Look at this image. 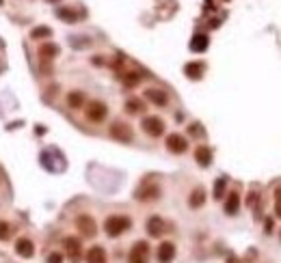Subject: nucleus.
Listing matches in <instances>:
<instances>
[{
	"label": "nucleus",
	"mask_w": 281,
	"mask_h": 263,
	"mask_svg": "<svg viewBox=\"0 0 281 263\" xmlns=\"http://www.w3.org/2000/svg\"><path fill=\"white\" fill-rule=\"evenodd\" d=\"M108 134H111V138H115L117 142H132V138H134L132 128H130L128 123H123V121L112 123L111 130H108Z\"/></svg>",
	"instance_id": "obj_6"
},
{
	"label": "nucleus",
	"mask_w": 281,
	"mask_h": 263,
	"mask_svg": "<svg viewBox=\"0 0 281 263\" xmlns=\"http://www.w3.org/2000/svg\"><path fill=\"white\" fill-rule=\"evenodd\" d=\"M191 134H193V136H201V134H203V132H201V125H199V123H193V125H191Z\"/></svg>",
	"instance_id": "obj_29"
},
{
	"label": "nucleus",
	"mask_w": 281,
	"mask_h": 263,
	"mask_svg": "<svg viewBox=\"0 0 281 263\" xmlns=\"http://www.w3.org/2000/svg\"><path fill=\"white\" fill-rule=\"evenodd\" d=\"M145 97H147L154 106H167V104H169V97H167V93L162 89H147L145 91Z\"/></svg>",
	"instance_id": "obj_15"
},
{
	"label": "nucleus",
	"mask_w": 281,
	"mask_h": 263,
	"mask_svg": "<svg viewBox=\"0 0 281 263\" xmlns=\"http://www.w3.org/2000/svg\"><path fill=\"white\" fill-rule=\"evenodd\" d=\"M143 110H145V104L140 102V100H134V97H130V100L126 102V112L139 114V112H143Z\"/></svg>",
	"instance_id": "obj_22"
},
{
	"label": "nucleus",
	"mask_w": 281,
	"mask_h": 263,
	"mask_svg": "<svg viewBox=\"0 0 281 263\" xmlns=\"http://www.w3.org/2000/svg\"><path fill=\"white\" fill-rule=\"evenodd\" d=\"M264 229H266V233H273V229H275V222H273V220H270V218H268V220H266V224H264Z\"/></svg>",
	"instance_id": "obj_30"
},
{
	"label": "nucleus",
	"mask_w": 281,
	"mask_h": 263,
	"mask_svg": "<svg viewBox=\"0 0 281 263\" xmlns=\"http://www.w3.org/2000/svg\"><path fill=\"white\" fill-rule=\"evenodd\" d=\"M195 160H197L199 166H210V162H212V149L205 145H199L195 149Z\"/></svg>",
	"instance_id": "obj_16"
},
{
	"label": "nucleus",
	"mask_w": 281,
	"mask_h": 263,
	"mask_svg": "<svg viewBox=\"0 0 281 263\" xmlns=\"http://www.w3.org/2000/svg\"><path fill=\"white\" fill-rule=\"evenodd\" d=\"M58 56V46L52 41H43L39 46V58L41 61H52V58Z\"/></svg>",
	"instance_id": "obj_14"
},
{
	"label": "nucleus",
	"mask_w": 281,
	"mask_h": 263,
	"mask_svg": "<svg viewBox=\"0 0 281 263\" xmlns=\"http://www.w3.org/2000/svg\"><path fill=\"white\" fill-rule=\"evenodd\" d=\"M165 145H167V149H169L171 153H177V156L188 149V140L184 138L182 134H169V136H167Z\"/></svg>",
	"instance_id": "obj_9"
},
{
	"label": "nucleus",
	"mask_w": 281,
	"mask_h": 263,
	"mask_svg": "<svg viewBox=\"0 0 281 263\" xmlns=\"http://www.w3.org/2000/svg\"><path fill=\"white\" fill-rule=\"evenodd\" d=\"M50 2H58V0H50Z\"/></svg>",
	"instance_id": "obj_34"
},
{
	"label": "nucleus",
	"mask_w": 281,
	"mask_h": 263,
	"mask_svg": "<svg viewBox=\"0 0 281 263\" xmlns=\"http://www.w3.org/2000/svg\"><path fill=\"white\" fill-rule=\"evenodd\" d=\"M76 229L83 233V237H95V233H97V224L89 213H80L76 218Z\"/></svg>",
	"instance_id": "obj_7"
},
{
	"label": "nucleus",
	"mask_w": 281,
	"mask_h": 263,
	"mask_svg": "<svg viewBox=\"0 0 281 263\" xmlns=\"http://www.w3.org/2000/svg\"><path fill=\"white\" fill-rule=\"evenodd\" d=\"M15 253H18V257H22V259H30V257L35 255V244L26 237H20L18 242H15Z\"/></svg>",
	"instance_id": "obj_12"
},
{
	"label": "nucleus",
	"mask_w": 281,
	"mask_h": 263,
	"mask_svg": "<svg viewBox=\"0 0 281 263\" xmlns=\"http://www.w3.org/2000/svg\"><path fill=\"white\" fill-rule=\"evenodd\" d=\"M56 15L65 22H76V13L74 11H69V9H56Z\"/></svg>",
	"instance_id": "obj_27"
},
{
	"label": "nucleus",
	"mask_w": 281,
	"mask_h": 263,
	"mask_svg": "<svg viewBox=\"0 0 281 263\" xmlns=\"http://www.w3.org/2000/svg\"><path fill=\"white\" fill-rule=\"evenodd\" d=\"M227 263H240V261H236V259H229V261H227Z\"/></svg>",
	"instance_id": "obj_33"
},
{
	"label": "nucleus",
	"mask_w": 281,
	"mask_h": 263,
	"mask_svg": "<svg viewBox=\"0 0 281 263\" xmlns=\"http://www.w3.org/2000/svg\"><path fill=\"white\" fill-rule=\"evenodd\" d=\"M63 248H65V255H67V259L72 263H80L83 259V244H80L78 237H65L63 239Z\"/></svg>",
	"instance_id": "obj_5"
},
{
	"label": "nucleus",
	"mask_w": 281,
	"mask_h": 263,
	"mask_svg": "<svg viewBox=\"0 0 281 263\" xmlns=\"http://www.w3.org/2000/svg\"><path fill=\"white\" fill-rule=\"evenodd\" d=\"M208 46H210L208 35H195L193 41H191V50L193 52H205L208 50Z\"/></svg>",
	"instance_id": "obj_20"
},
{
	"label": "nucleus",
	"mask_w": 281,
	"mask_h": 263,
	"mask_svg": "<svg viewBox=\"0 0 281 263\" xmlns=\"http://www.w3.org/2000/svg\"><path fill=\"white\" fill-rule=\"evenodd\" d=\"M86 119H89L91 123H102L106 119V114H108V108H106V104L104 102H100V100H93V102H89L86 104Z\"/></svg>",
	"instance_id": "obj_3"
},
{
	"label": "nucleus",
	"mask_w": 281,
	"mask_h": 263,
	"mask_svg": "<svg viewBox=\"0 0 281 263\" xmlns=\"http://www.w3.org/2000/svg\"><path fill=\"white\" fill-rule=\"evenodd\" d=\"M225 213L227 216H236L238 210H240V194L238 192H229L227 194V199H225Z\"/></svg>",
	"instance_id": "obj_17"
},
{
	"label": "nucleus",
	"mask_w": 281,
	"mask_h": 263,
	"mask_svg": "<svg viewBox=\"0 0 281 263\" xmlns=\"http://www.w3.org/2000/svg\"><path fill=\"white\" fill-rule=\"evenodd\" d=\"M175 244L173 242H162L160 246H158V263H171L173 259H175Z\"/></svg>",
	"instance_id": "obj_10"
},
{
	"label": "nucleus",
	"mask_w": 281,
	"mask_h": 263,
	"mask_svg": "<svg viewBox=\"0 0 281 263\" xmlns=\"http://www.w3.org/2000/svg\"><path fill=\"white\" fill-rule=\"evenodd\" d=\"M225 188H227V179L225 177L216 179V184H214V199L216 201H221L225 196Z\"/></svg>",
	"instance_id": "obj_24"
},
{
	"label": "nucleus",
	"mask_w": 281,
	"mask_h": 263,
	"mask_svg": "<svg viewBox=\"0 0 281 263\" xmlns=\"http://www.w3.org/2000/svg\"><path fill=\"white\" fill-rule=\"evenodd\" d=\"M130 227H132V220H130L128 216H123V213L108 216L104 220V231H106L108 237H119V235L130 231Z\"/></svg>",
	"instance_id": "obj_1"
},
{
	"label": "nucleus",
	"mask_w": 281,
	"mask_h": 263,
	"mask_svg": "<svg viewBox=\"0 0 281 263\" xmlns=\"http://www.w3.org/2000/svg\"><path fill=\"white\" fill-rule=\"evenodd\" d=\"M137 199L143 201V203L160 199V185H158V184H151V182L143 184V185H140V188L137 190Z\"/></svg>",
	"instance_id": "obj_8"
},
{
	"label": "nucleus",
	"mask_w": 281,
	"mask_h": 263,
	"mask_svg": "<svg viewBox=\"0 0 281 263\" xmlns=\"http://www.w3.org/2000/svg\"><path fill=\"white\" fill-rule=\"evenodd\" d=\"M84 261L86 263H108L104 246H91V248L86 250V255H84Z\"/></svg>",
	"instance_id": "obj_11"
},
{
	"label": "nucleus",
	"mask_w": 281,
	"mask_h": 263,
	"mask_svg": "<svg viewBox=\"0 0 281 263\" xmlns=\"http://www.w3.org/2000/svg\"><path fill=\"white\" fill-rule=\"evenodd\" d=\"M205 203V190L203 188H195L191 196H188V205L193 207V210H197V207H201Z\"/></svg>",
	"instance_id": "obj_19"
},
{
	"label": "nucleus",
	"mask_w": 281,
	"mask_h": 263,
	"mask_svg": "<svg viewBox=\"0 0 281 263\" xmlns=\"http://www.w3.org/2000/svg\"><path fill=\"white\" fill-rule=\"evenodd\" d=\"M48 263H63V255L61 253H50L48 255Z\"/></svg>",
	"instance_id": "obj_28"
},
{
	"label": "nucleus",
	"mask_w": 281,
	"mask_h": 263,
	"mask_svg": "<svg viewBox=\"0 0 281 263\" xmlns=\"http://www.w3.org/2000/svg\"><path fill=\"white\" fill-rule=\"evenodd\" d=\"M84 104V93L83 91H72L67 95V106L72 108V110H78V108H83Z\"/></svg>",
	"instance_id": "obj_21"
},
{
	"label": "nucleus",
	"mask_w": 281,
	"mask_h": 263,
	"mask_svg": "<svg viewBox=\"0 0 281 263\" xmlns=\"http://www.w3.org/2000/svg\"><path fill=\"white\" fill-rule=\"evenodd\" d=\"M9 237H11V224L0 220V242H7Z\"/></svg>",
	"instance_id": "obj_26"
},
{
	"label": "nucleus",
	"mask_w": 281,
	"mask_h": 263,
	"mask_svg": "<svg viewBox=\"0 0 281 263\" xmlns=\"http://www.w3.org/2000/svg\"><path fill=\"white\" fill-rule=\"evenodd\" d=\"M275 213L281 218V203H275Z\"/></svg>",
	"instance_id": "obj_32"
},
{
	"label": "nucleus",
	"mask_w": 281,
	"mask_h": 263,
	"mask_svg": "<svg viewBox=\"0 0 281 263\" xmlns=\"http://www.w3.org/2000/svg\"><path fill=\"white\" fill-rule=\"evenodd\" d=\"M140 128H143V132L147 136H151V138H158V136L165 134V121H162L160 117H156V114H151V117H143Z\"/></svg>",
	"instance_id": "obj_2"
},
{
	"label": "nucleus",
	"mask_w": 281,
	"mask_h": 263,
	"mask_svg": "<svg viewBox=\"0 0 281 263\" xmlns=\"http://www.w3.org/2000/svg\"><path fill=\"white\" fill-rule=\"evenodd\" d=\"M121 80H123V84L126 86H137L140 82V76L137 74V71H126V74L121 76Z\"/></svg>",
	"instance_id": "obj_23"
},
{
	"label": "nucleus",
	"mask_w": 281,
	"mask_h": 263,
	"mask_svg": "<svg viewBox=\"0 0 281 263\" xmlns=\"http://www.w3.org/2000/svg\"><path fill=\"white\" fill-rule=\"evenodd\" d=\"M275 203H281V188L275 190Z\"/></svg>",
	"instance_id": "obj_31"
},
{
	"label": "nucleus",
	"mask_w": 281,
	"mask_h": 263,
	"mask_svg": "<svg viewBox=\"0 0 281 263\" xmlns=\"http://www.w3.org/2000/svg\"><path fill=\"white\" fill-rule=\"evenodd\" d=\"M203 71H205V65L203 63H186V67H184V74L188 76L191 80H199L203 76Z\"/></svg>",
	"instance_id": "obj_18"
},
{
	"label": "nucleus",
	"mask_w": 281,
	"mask_h": 263,
	"mask_svg": "<svg viewBox=\"0 0 281 263\" xmlns=\"http://www.w3.org/2000/svg\"><path fill=\"white\" fill-rule=\"evenodd\" d=\"M167 231V224L160 216H151L147 220V233L151 237H162V233Z\"/></svg>",
	"instance_id": "obj_13"
},
{
	"label": "nucleus",
	"mask_w": 281,
	"mask_h": 263,
	"mask_svg": "<svg viewBox=\"0 0 281 263\" xmlns=\"http://www.w3.org/2000/svg\"><path fill=\"white\" fill-rule=\"evenodd\" d=\"M128 263H149V244L145 242V239H139V242L130 248Z\"/></svg>",
	"instance_id": "obj_4"
},
{
	"label": "nucleus",
	"mask_w": 281,
	"mask_h": 263,
	"mask_svg": "<svg viewBox=\"0 0 281 263\" xmlns=\"http://www.w3.org/2000/svg\"><path fill=\"white\" fill-rule=\"evenodd\" d=\"M50 35H52V30L48 28V26H39V28H32V30H30V37H32V39H43V37L48 39Z\"/></svg>",
	"instance_id": "obj_25"
}]
</instances>
